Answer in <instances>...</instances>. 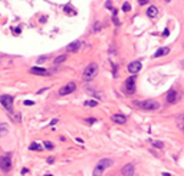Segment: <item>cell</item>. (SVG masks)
<instances>
[{
	"label": "cell",
	"mask_w": 184,
	"mask_h": 176,
	"mask_svg": "<svg viewBox=\"0 0 184 176\" xmlns=\"http://www.w3.org/2000/svg\"><path fill=\"white\" fill-rule=\"evenodd\" d=\"M134 105L138 106L140 109H144V110H157V109H160V103L157 100H152V99L137 100V102H134Z\"/></svg>",
	"instance_id": "obj_1"
},
{
	"label": "cell",
	"mask_w": 184,
	"mask_h": 176,
	"mask_svg": "<svg viewBox=\"0 0 184 176\" xmlns=\"http://www.w3.org/2000/svg\"><path fill=\"white\" fill-rule=\"evenodd\" d=\"M98 70H99V67L97 63H89L83 72V80H92L98 74Z\"/></svg>",
	"instance_id": "obj_2"
},
{
	"label": "cell",
	"mask_w": 184,
	"mask_h": 176,
	"mask_svg": "<svg viewBox=\"0 0 184 176\" xmlns=\"http://www.w3.org/2000/svg\"><path fill=\"white\" fill-rule=\"evenodd\" d=\"M0 103H2V106L7 112H12L13 110V96H10V95H2V96H0Z\"/></svg>",
	"instance_id": "obj_3"
},
{
	"label": "cell",
	"mask_w": 184,
	"mask_h": 176,
	"mask_svg": "<svg viewBox=\"0 0 184 176\" xmlns=\"http://www.w3.org/2000/svg\"><path fill=\"white\" fill-rule=\"evenodd\" d=\"M10 167H12V156H10V153L3 155L2 157H0V169L5 170V172H9Z\"/></svg>",
	"instance_id": "obj_4"
},
{
	"label": "cell",
	"mask_w": 184,
	"mask_h": 176,
	"mask_svg": "<svg viewBox=\"0 0 184 176\" xmlns=\"http://www.w3.org/2000/svg\"><path fill=\"white\" fill-rule=\"evenodd\" d=\"M76 89V84L73 83V82H69V83H66V84H63L60 89H59V96H66V95H69V93H72L73 90Z\"/></svg>",
	"instance_id": "obj_5"
},
{
	"label": "cell",
	"mask_w": 184,
	"mask_h": 176,
	"mask_svg": "<svg viewBox=\"0 0 184 176\" xmlns=\"http://www.w3.org/2000/svg\"><path fill=\"white\" fill-rule=\"evenodd\" d=\"M125 90H127L128 95H132L135 92V77L131 76L125 80Z\"/></svg>",
	"instance_id": "obj_6"
},
{
	"label": "cell",
	"mask_w": 184,
	"mask_h": 176,
	"mask_svg": "<svg viewBox=\"0 0 184 176\" xmlns=\"http://www.w3.org/2000/svg\"><path fill=\"white\" fill-rule=\"evenodd\" d=\"M178 98H180V93H178L177 90H174V89L168 90L167 95H165V99H167L168 103H175V102L178 100Z\"/></svg>",
	"instance_id": "obj_7"
},
{
	"label": "cell",
	"mask_w": 184,
	"mask_h": 176,
	"mask_svg": "<svg viewBox=\"0 0 184 176\" xmlns=\"http://www.w3.org/2000/svg\"><path fill=\"white\" fill-rule=\"evenodd\" d=\"M121 173H122V176H134V173H135V166H134L132 163H127V165L121 169Z\"/></svg>",
	"instance_id": "obj_8"
},
{
	"label": "cell",
	"mask_w": 184,
	"mask_h": 176,
	"mask_svg": "<svg viewBox=\"0 0 184 176\" xmlns=\"http://www.w3.org/2000/svg\"><path fill=\"white\" fill-rule=\"evenodd\" d=\"M141 67H142V63L140 60H135V62H131L128 64V72L134 74V73H138L141 70Z\"/></svg>",
	"instance_id": "obj_9"
},
{
	"label": "cell",
	"mask_w": 184,
	"mask_h": 176,
	"mask_svg": "<svg viewBox=\"0 0 184 176\" xmlns=\"http://www.w3.org/2000/svg\"><path fill=\"white\" fill-rule=\"evenodd\" d=\"M112 159H108V157H104V159H101V160H98V167H101V169H107V167H109V166H112Z\"/></svg>",
	"instance_id": "obj_10"
},
{
	"label": "cell",
	"mask_w": 184,
	"mask_h": 176,
	"mask_svg": "<svg viewBox=\"0 0 184 176\" xmlns=\"http://www.w3.org/2000/svg\"><path fill=\"white\" fill-rule=\"evenodd\" d=\"M170 53V47H160L154 54H152V57L155 59V57H161V56H165V54H168Z\"/></svg>",
	"instance_id": "obj_11"
},
{
	"label": "cell",
	"mask_w": 184,
	"mask_h": 176,
	"mask_svg": "<svg viewBox=\"0 0 184 176\" xmlns=\"http://www.w3.org/2000/svg\"><path fill=\"white\" fill-rule=\"evenodd\" d=\"M79 46H81V42L75 40V42H72V43H69L66 46V50L68 52H76V50H79Z\"/></svg>",
	"instance_id": "obj_12"
},
{
	"label": "cell",
	"mask_w": 184,
	"mask_h": 176,
	"mask_svg": "<svg viewBox=\"0 0 184 176\" xmlns=\"http://www.w3.org/2000/svg\"><path fill=\"white\" fill-rule=\"evenodd\" d=\"M112 122H114V123L124 125V123L127 122V116H125V115H114V116H112Z\"/></svg>",
	"instance_id": "obj_13"
},
{
	"label": "cell",
	"mask_w": 184,
	"mask_h": 176,
	"mask_svg": "<svg viewBox=\"0 0 184 176\" xmlns=\"http://www.w3.org/2000/svg\"><path fill=\"white\" fill-rule=\"evenodd\" d=\"M30 73H33V74H40V76H45V74H48V70L46 69H43V67H32L30 69Z\"/></svg>",
	"instance_id": "obj_14"
},
{
	"label": "cell",
	"mask_w": 184,
	"mask_h": 176,
	"mask_svg": "<svg viewBox=\"0 0 184 176\" xmlns=\"http://www.w3.org/2000/svg\"><path fill=\"white\" fill-rule=\"evenodd\" d=\"M158 15V9L155 7V6H150L148 7V10H147V16H150V17H155Z\"/></svg>",
	"instance_id": "obj_15"
},
{
	"label": "cell",
	"mask_w": 184,
	"mask_h": 176,
	"mask_svg": "<svg viewBox=\"0 0 184 176\" xmlns=\"http://www.w3.org/2000/svg\"><path fill=\"white\" fill-rule=\"evenodd\" d=\"M7 130H9V126H7L6 123H2V125H0V136L6 135V133H7Z\"/></svg>",
	"instance_id": "obj_16"
},
{
	"label": "cell",
	"mask_w": 184,
	"mask_h": 176,
	"mask_svg": "<svg viewBox=\"0 0 184 176\" xmlns=\"http://www.w3.org/2000/svg\"><path fill=\"white\" fill-rule=\"evenodd\" d=\"M65 60H66V54H60V56H58V57L55 59L53 63H55V64H60V63H63Z\"/></svg>",
	"instance_id": "obj_17"
},
{
	"label": "cell",
	"mask_w": 184,
	"mask_h": 176,
	"mask_svg": "<svg viewBox=\"0 0 184 176\" xmlns=\"http://www.w3.org/2000/svg\"><path fill=\"white\" fill-rule=\"evenodd\" d=\"M42 145H39V143H32L30 146H29V150H39V152H42Z\"/></svg>",
	"instance_id": "obj_18"
},
{
	"label": "cell",
	"mask_w": 184,
	"mask_h": 176,
	"mask_svg": "<svg viewBox=\"0 0 184 176\" xmlns=\"http://www.w3.org/2000/svg\"><path fill=\"white\" fill-rule=\"evenodd\" d=\"M177 125L184 130V115H180V116L177 118Z\"/></svg>",
	"instance_id": "obj_19"
},
{
	"label": "cell",
	"mask_w": 184,
	"mask_h": 176,
	"mask_svg": "<svg viewBox=\"0 0 184 176\" xmlns=\"http://www.w3.org/2000/svg\"><path fill=\"white\" fill-rule=\"evenodd\" d=\"M102 173H104V169H101V167L95 166V169H94V173H92V176H102Z\"/></svg>",
	"instance_id": "obj_20"
},
{
	"label": "cell",
	"mask_w": 184,
	"mask_h": 176,
	"mask_svg": "<svg viewBox=\"0 0 184 176\" xmlns=\"http://www.w3.org/2000/svg\"><path fill=\"white\" fill-rule=\"evenodd\" d=\"M63 12H65V13H68V15H75V13H76L75 10H72V9H71V6H69V5H66V6L63 7Z\"/></svg>",
	"instance_id": "obj_21"
},
{
	"label": "cell",
	"mask_w": 184,
	"mask_h": 176,
	"mask_svg": "<svg viewBox=\"0 0 184 176\" xmlns=\"http://www.w3.org/2000/svg\"><path fill=\"white\" fill-rule=\"evenodd\" d=\"M151 143H152L154 147H158V149H163V147H164V143L160 142V140H154V142H151Z\"/></svg>",
	"instance_id": "obj_22"
},
{
	"label": "cell",
	"mask_w": 184,
	"mask_h": 176,
	"mask_svg": "<svg viewBox=\"0 0 184 176\" xmlns=\"http://www.w3.org/2000/svg\"><path fill=\"white\" fill-rule=\"evenodd\" d=\"M83 105H85V106H97L98 102H97V100H86Z\"/></svg>",
	"instance_id": "obj_23"
},
{
	"label": "cell",
	"mask_w": 184,
	"mask_h": 176,
	"mask_svg": "<svg viewBox=\"0 0 184 176\" xmlns=\"http://www.w3.org/2000/svg\"><path fill=\"white\" fill-rule=\"evenodd\" d=\"M122 10H124V12H130V10H131V5H130L128 2H125L124 6H122Z\"/></svg>",
	"instance_id": "obj_24"
},
{
	"label": "cell",
	"mask_w": 184,
	"mask_h": 176,
	"mask_svg": "<svg viewBox=\"0 0 184 176\" xmlns=\"http://www.w3.org/2000/svg\"><path fill=\"white\" fill-rule=\"evenodd\" d=\"M45 147H46L48 150H52V149H53V145H52L49 140H45Z\"/></svg>",
	"instance_id": "obj_25"
},
{
	"label": "cell",
	"mask_w": 184,
	"mask_h": 176,
	"mask_svg": "<svg viewBox=\"0 0 184 176\" xmlns=\"http://www.w3.org/2000/svg\"><path fill=\"white\" fill-rule=\"evenodd\" d=\"M112 20H114V23H115L117 26L120 25V22H118V17H117V12H115V10H114V16H112Z\"/></svg>",
	"instance_id": "obj_26"
},
{
	"label": "cell",
	"mask_w": 184,
	"mask_h": 176,
	"mask_svg": "<svg viewBox=\"0 0 184 176\" xmlns=\"http://www.w3.org/2000/svg\"><path fill=\"white\" fill-rule=\"evenodd\" d=\"M46 59H48V56H40V57H39V59H38L36 62H38V64H40V63H43V62H45Z\"/></svg>",
	"instance_id": "obj_27"
},
{
	"label": "cell",
	"mask_w": 184,
	"mask_h": 176,
	"mask_svg": "<svg viewBox=\"0 0 184 176\" xmlns=\"http://www.w3.org/2000/svg\"><path fill=\"white\" fill-rule=\"evenodd\" d=\"M86 122L92 125V123H95V122H97V119H95V118H88V119H86Z\"/></svg>",
	"instance_id": "obj_28"
},
{
	"label": "cell",
	"mask_w": 184,
	"mask_h": 176,
	"mask_svg": "<svg viewBox=\"0 0 184 176\" xmlns=\"http://www.w3.org/2000/svg\"><path fill=\"white\" fill-rule=\"evenodd\" d=\"M111 5H112L111 2H107V3H105V7H107V9H112V6H111Z\"/></svg>",
	"instance_id": "obj_29"
},
{
	"label": "cell",
	"mask_w": 184,
	"mask_h": 176,
	"mask_svg": "<svg viewBox=\"0 0 184 176\" xmlns=\"http://www.w3.org/2000/svg\"><path fill=\"white\" fill-rule=\"evenodd\" d=\"M99 26H101V23H95V27H94V30H95V32H97V30H99V29H101Z\"/></svg>",
	"instance_id": "obj_30"
},
{
	"label": "cell",
	"mask_w": 184,
	"mask_h": 176,
	"mask_svg": "<svg viewBox=\"0 0 184 176\" xmlns=\"http://www.w3.org/2000/svg\"><path fill=\"white\" fill-rule=\"evenodd\" d=\"M25 105H26V106H32L33 102H32V100H25Z\"/></svg>",
	"instance_id": "obj_31"
},
{
	"label": "cell",
	"mask_w": 184,
	"mask_h": 176,
	"mask_svg": "<svg viewBox=\"0 0 184 176\" xmlns=\"http://www.w3.org/2000/svg\"><path fill=\"white\" fill-rule=\"evenodd\" d=\"M168 35H170L168 30H164V32H163V36H168Z\"/></svg>",
	"instance_id": "obj_32"
},
{
	"label": "cell",
	"mask_w": 184,
	"mask_h": 176,
	"mask_svg": "<svg viewBox=\"0 0 184 176\" xmlns=\"http://www.w3.org/2000/svg\"><path fill=\"white\" fill-rule=\"evenodd\" d=\"M53 160H55L53 157H48V163H53Z\"/></svg>",
	"instance_id": "obj_33"
},
{
	"label": "cell",
	"mask_w": 184,
	"mask_h": 176,
	"mask_svg": "<svg viewBox=\"0 0 184 176\" xmlns=\"http://www.w3.org/2000/svg\"><path fill=\"white\" fill-rule=\"evenodd\" d=\"M28 172H29V170H28L26 167H23V169H22V175H25V173H28Z\"/></svg>",
	"instance_id": "obj_34"
},
{
	"label": "cell",
	"mask_w": 184,
	"mask_h": 176,
	"mask_svg": "<svg viewBox=\"0 0 184 176\" xmlns=\"http://www.w3.org/2000/svg\"><path fill=\"white\" fill-rule=\"evenodd\" d=\"M138 3H140V5H147L148 2H147V0H144V2H142V0H140V2H138Z\"/></svg>",
	"instance_id": "obj_35"
},
{
	"label": "cell",
	"mask_w": 184,
	"mask_h": 176,
	"mask_svg": "<svg viewBox=\"0 0 184 176\" xmlns=\"http://www.w3.org/2000/svg\"><path fill=\"white\" fill-rule=\"evenodd\" d=\"M13 32H15V33H17V35H19V33H20V29H13Z\"/></svg>",
	"instance_id": "obj_36"
},
{
	"label": "cell",
	"mask_w": 184,
	"mask_h": 176,
	"mask_svg": "<svg viewBox=\"0 0 184 176\" xmlns=\"http://www.w3.org/2000/svg\"><path fill=\"white\" fill-rule=\"evenodd\" d=\"M163 176H171V175H170V173H167V172H164V173H163Z\"/></svg>",
	"instance_id": "obj_37"
},
{
	"label": "cell",
	"mask_w": 184,
	"mask_h": 176,
	"mask_svg": "<svg viewBox=\"0 0 184 176\" xmlns=\"http://www.w3.org/2000/svg\"><path fill=\"white\" fill-rule=\"evenodd\" d=\"M45 176H52V175H50V173H48V175H45Z\"/></svg>",
	"instance_id": "obj_38"
}]
</instances>
